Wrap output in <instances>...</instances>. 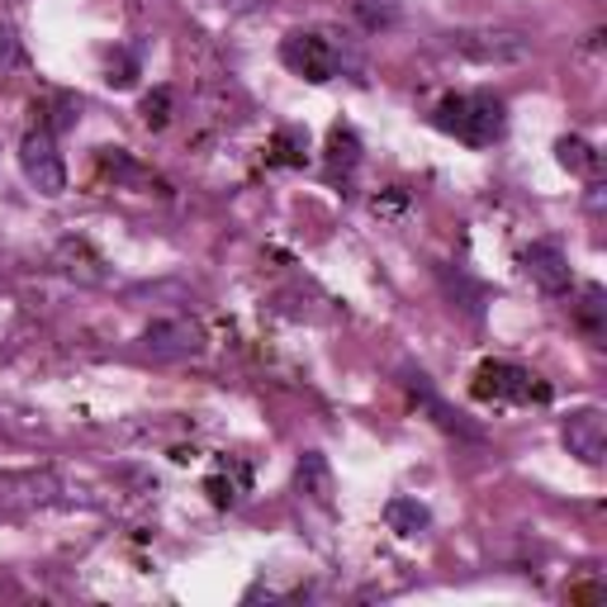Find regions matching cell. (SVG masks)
<instances>
[{"instance_id":"3","label":"cell","mask_w":607,"mask_h":607,"mask_svg":"<svg viewBox=\"0 0 607 607\" xmlns=\"http://www.w3.org/2000/svg\"><path fill=\"white\" fill-rule=\"evenodd\" d=\"M280 62L295 71V77L324 86L332 81L337 71H342V52H337V43L328 39V33H314V29H295L280 39Z\"/></svg>"},{"instance_id":"14","label":"cell","mask_w":607,"mask_h":607,"mask_svg":"<svg viewBox=\"0 0 607 607\" xmlns=\"http://www.w3.org/2000/svg\"><path fill=\"white\" fill-rule=\"evenodd\" d=\"M266 162H271V167H304V162H309V133H304V129H280L271 138Z\"/></svg>"},{"instance_id":"9","label":"cell","mask_w":607,"mask_h":607,"mask_svg":"<svg viewBox=\"0 0 607 607\" xmlns=\"http://www.w3.org/2000/svg\"><path fill=\"white\" fill-rule=\"evenodd\" d=\"M62 485L48 470H29V475H6L0 479V508H39V504H58Z\"/></svg>"},{"instance_id":"12","label":"cell","mask_w":607,"mask_h":607,"mask_svg":"<svg viewBox=\"0 0 607 607\" xmlns=\"http://www.w3.org/2000/svg\"><path fill=\"white\" fill-rule=\"evenodd\" d=\"M58 266H62L71 280H81V285H100V280H105L100 257H96L86 242H71V238H67V242L58 247Z\"/></svg>"},{"instance_id":"18","label":"cell","mask_w":607,"mask_h":607,"mask_svg":"<svg viewBox=\"0 0 607 607\" xmlns=\"http://www.w3.org/2000/svg\"><path fill=\"white\" fill-rule=\"evenodd\" d=\"M171 105H176V96L167 91V86H157V91H152L148 100H142V123H148V129H167Z\"/></svg>"},{"instance_id":"8","label":"cell","mask_w":607,"mask_h":607,"mask_svg":"<svg viewBox=\"0 0 607 607\" xmlns=\"http://www.w3.org/2000/svg\"><path fill=\"white\" fill-rule=\"evenodd\" d=\"M523 271L531 276V285H541L546 295H565L569 290V257L560 252L556 242H531L523 247Z\"/></svg>"},{"instance_id":"1","label":"cell","mask_w":607,"mask_h":607,"mask_svg":"<svg viewBox=\"0 0 607 607\" xmlns=\"http://www.w3.org/2000/svg\"><path fill=\"white\" fill-rule=\"evenodd\" d=\"M432 123L441 133H451L470 148H494L498 138L508 133V105L494 91H470V96H446L437 105Z\"/></svg>"},{"instance_id":"16","label":"cell","mask_w":607,"mask_h":607,"mask_svg":"<svg viewBox=\"0 0 607 607\" xmlns=\"http://www.w3.org/2000/svg\"><path fill=\"white\" fill-rule=\"evenodd\" d=\"M556 157H560V167L565 171H575V176H594L598 171V152H594V142H584V138H560L556 142Z\"/></svg>"},{"instance_id":"17","label":"cell","mask_w":607,"mask_h":607,"mask_svg":"<svg viewBox=\"0 0 607 607\" xmlns=\"http://www.w3.org/2000/svg\"><path fill=\"white\" fill-rule=\"evenodd\" d=\"M356 14L366 20V29H389L399 20V6L395 0H356Z\"/></svg>"},{"instance_id":"15","label":"cell","mask_w":607,"mask_h":607,"mask_svg":"<svg viewBox=\"0 0 607 607\" xmlns=\"http://www.w3.org/2000/svg\"><path fill=\"white\" fill-rule=\"evenodd\" d=\"M408 385H414V395L422 399V408H427V414H432V422H441L446 427V432H460V437H479L475 432V427H466V422H460L456 414H451V408H446L437 395H432V389H427V375H408Z\"/></svg>"},{"instance_id":"23","label":"cell","mask_w":607,"mask_h":607,"mask_svg":"<svg viewBox=\"0 0 607 607\" xmlns=\"http://www.w3.org/2000/svg\"><path fill=\"white\" fill-rule=\"evenodd\" d=\"M588 209H594V213L603 209V186H598V181H594V186H588Z\"/></svg>"},{"instance_id":"2","label":"cell","mask_w":607,"mask_h":607,"mask_svg":"<svg viewBox=\"0 0 607 607\" xmlns=\"http://www.w3.org/2000/svg\"><path fill=\"white\" fill-rule=\"evenodd\" d=\"M475 399L485 404H550V385H541L517 361H485L475 370Z\"/></svg>"},{"instance_id":"20","label":"cell","mask_w":607,"mask_h":607,"mask_svg":"<svg viewBox=\"0 0 607 607\" xmlns=\"http://www.w3.org/2000/svg\"><path fill=\"white\" fill-rule=\"evenodd\" d=\"M133 77H138V58H129V52H119V62H110V81L115 91H123V86H133Z\"/></svg>"},{"instance_id":"6","label":"cell","mask_w":607,"mask_h":607,"mask_svg":"<svg viewBox=\"0 0 607 607\" xmlns=\"http://www.w3.org/2000/svg\"><path fill=\"white\" fill-rule=\"evenodd\" d=\"M142 351H148L152 361H186V356L205 351V332H200V324H190V318H152V324L142 328Z\"/></svg>"},{"instance_id":"10","label":"cell","mask_w":607,"mask_h":607,"mask_svg":"<svg viewBox=\"0 0 607 607\" xmlns=\"http://www.w3.org/2000/svg\"><path fill=\"white\" fill-rule=\"evenodd\" d=\"M356 167H361V138L337 123L328 133V181H351Z\"/></svg>"},{"instance_id":"22","label":"cell","mask_w":607,"mask_h":607,"mask_svg":"<svg viewBox=\"0 0 607 607\" xmlns=\"http://www.w3.org/2000/svg\"><path fill=\"white\" fill-rule=\"evenodd\" d=\"M219 6H228V10H261V6H271V0H219Z\"/></svg>"},{"instance_id":"19","label":"cell","mask_w":607,"mask_h":607,"mask_svg":"<svg viewBox=\"0 0 607 607\" xmlns=\"http://www.w3.org/2000/svg\"><path fill=\"white\" fill-rule=\"evenodd\" d=\"M579 324H584V332H588V337H603V290H598V285H584Z\"/></svg>"},{"instance_id":"21","label":"cell","mask_w":607,"mask_h":607,"mask_svg":"<svg viewBox=\"0 0 607 607\" xmlns=\"http://www.w3.org/2000/svg\"><path fill=\"white\" fill-rule=\"evenodd\" d=\"M20 62V39H14V29L0 20V67H14Z\"/></svg>"},{"instance_id":"5","label":"cell","mask_w":607,"mask_h":607,"mask_svg":"<svg viewBox=\"0 0 607 607\" xmlns=\"http://www.w3.org/2000/svg\"><path fill=\"white\" fill-rule=\"evenodd\" d=\"M446 43H451V52H460V58H470L479 67L523 62L531 52V39H523V33H513V29H460Z\"/></svg>"},{"instance_id":"11","label":"cell","mask_w":607,"mask_h":607,"mask_svg":"<svg viewBox=\"0 0 607 607\" xmlns=\"http://www.w3.org/2000/svg\"><path fill=\"white\" fill-rule=\"evenodd\" d=\"M385 523L395 537H418V531L432 527V513H427V504H418V498H389L385 504Z\"/></svg>"},{"instance_id":"13","label":"cell","mask_w":607,"mask_h":607,"mask_svg":"<svg viewBox=\"0 0 607 607\" xmlns=\"http://www.w3.org/2000/svg\"><path fill=\"white\" fill-rule=\"evenodd\" d=\"M295 479H299V489L309 494V498H318V504H332V475H328V460L318 456V451H309V456L299 460Z\"/></svg>"},{"instance_id":"4","label":"cell","mask_w":607,"mask_h":607,"mask_svg":"<svg viewBox=\"0 0 607 607\" xmlns=\"http://www.w3.org/2000/svg\"><path fill=\"white\" fill-rule=\"evenodd\" d=\"M20 167L29 176V186L48 195V200H58L67 195V162L58 152V142H52V129H29L24 142H20Z\"/></svg>"},{"instance_id":"7","label":"cell","mask_w":607,"mask_h":607,"mask_svg":"<svg viewBox=\"0 0 607 607\" xmlns=\"http://www.w3.org/2000/svg\"><path fill=\"white\" fill-rule=\"evenodd\" d=\"M560 441H565V451L569 456H579L584 466H603L607 460V418H603V408H575L565 422H560Z\"/></svg>"}]
</instances>
